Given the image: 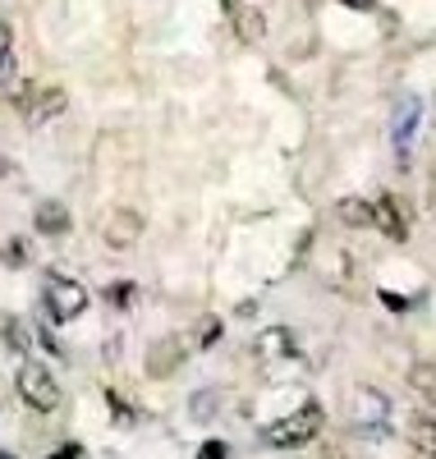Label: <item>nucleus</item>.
<instances>
[{
    "label": "nucleus",
    "mask_w": 436,
    "mask_h": 459,
    "mask_svg": "<svg viewBox=\"0 0 436 459\" xmlns=\"http://www.w3.org/2000/svg\"><path fill=\"white\" fill-rule=\"evenodd\" d=\"M317 432H322V404H303V409H294V413H285L281 423H271L266 432H262V441L266 446H275V450H299V446H308Z\"/></svg>",
    "instance_id": "obj_1"
},
{
    "label": "nucleus",
    "mask_w": 436,
    "mask_h": 459,
    "mask_svg": "<svg viewBox=\"0 0 436 459\" xmlns=\"http://www.w3.org/2000/svg\"><path fill=\"white\" fill-rule=\"evenodd\" d=\"M14 391H19V400H23L28 409H37V413L60 409V381L51 377V368L32 363V359L19 363V372H14Z\"/></svg>",
    "instance_id": "obj_2"
},
{
    "label": "nucleus",
    "mask_w": 436,
    "mask_h": 459,
    "mask_svg": "<svg viewBox=\"0 0 436 459\" xmlns=\"http://www.w3.org/2000/svg\"><path fill=\"white\" fill-rule=\"evenodd\" d=\"M42 308H47V322H74L88 313V290L60 272H51L42 285Z\"/></svg>",
    "instance_id": "obj_3"
},
{
    "label": "nucleus",
    "mask_w": 436,
    "mask_h": 459,
    "mask_svg": "<svg viewBox=\"0 0 436 459\" xmlns=\"http://www.w3.org/2000/svg\"><path fill=\"white\" fill-rule=\"evenodd\" d=\"M14 106L23 110V120H28V125H47V120H56V115H65L69 92H65V88H37V83H23V88L14 92Z\"/></svg>",
    "instance_id": "obj_4"
},
{
    "label": "nucleus",
    "mask_w": 436,
    "mask_h": 459,
    "mask_svg": "<svg viewBox=\"0 0 436 459\" xmlns=\"http://www.w3.org/2000/svg\"><path fill=\"white\" fill-rule=\"evenodd\" d=\"M368 212H372V225L381 230V235H386L390 244H405V239H409V221H405V203L395 198V194H381L377 203H368Z\"/></svg>",
    "instance_id": "obj_5"
},
{
    "label": "nucleus",
    "mask_w": 436,
    "mask_h": 459,
    "mask_svg": "<svg viewBox=\"0 0 436 459\" xmlns=\"http://www.w3.org/2000/svg\"><path fill=\"white\" fill-rule=\"evenodd\" d=\"M138 235H143V216H138V212H129V207L110 212V216H106V225H101V239H106V248H115V253L134 248V244H138Z\"/></svg>",
    "instance_id": "obj_6"
},
{
    "label": "nucleus",
    "mask_w": 436,
    "mask_h": 459,
    "mask_svg": "<svg viewBox=\"0 0 436 459\" xmlns=\"http://www.w3.org/2000/svg\"><path fill=\"white\" fill-rule=\"evenodd\" d=\"M414 129H418V101H400L395 106V129H390V143L400 152V166L409 170V143H414Z\"/></svg>",
    "instance_id": "obj_7"
},
{
    "label": "nucleus",
    "mask_w": 436,
    "mask_h": 459,
    "mask_svg": "<svg viewBox=\"0 0 436 459\" xmlns=\"http://www.w3.org/2000/svg\"><path fill=\"white\" fill-rule=\"evenodd\" d=\"M184 340L179 335H166V340H156L152 344V354H147V377H170L179 363H184Z\"/></svg>",
    "instance_id": "obj_8"
},
{
    "label": "nucleus",
    "mask_w": 436,
    "mask_h": 459,
    "mask_svg": "<svg viewBox=\"0 0 436 459\" xmlns=\"http://www.w3.org/2000/svg\"><path fill=\"white\" fill-rule=\"evenodd\" d=\"M32 225H37V235H47V239H60V235H69V207L65 203H37V212H32Z\"/></svg>",
    "instance_id": "obj_9"
},
{
    "label": "nucleus",
    "mask_w": 436,
    "mask_h": 459,
    "mask_svg": "<svg viewBox=\"0 0 436 459\" xmlns=\"http://www.w3.org/2000/svg\"><path fill=\"white\" fill-rule=\"evenodd\" d=\"M230 19H234V32H240V42H244V47H257V42H262L266 19H262V10H257V5H240Z\"/></svg>",
    "instance_id": "obj_10"
},
{
    "label": "nucleus",
    "mask_w": 436,
    "mask_h": 459,
    "mask_svg": "<svg viewBox=\"0 0 436 459\" xmlns=\"http://www.w3.org/2000/svg\"><path fill=\"white\" fill-rule=\"evenodd\" d=\"M257 344H262L271 359H294V354H299V340H294V331H285V326H266Z\"/></svg>",
    "instance_id": "obj_11"
},
{
    "label": "nucleus",
    "mask_w": 436,
    "mask_h": 459,
    "mask_svg": "<svg viewBox=\"0 0 436 459\" xmlns=\"http://www.w3.org/2000/svg\"><path fill=\"white\" fill-rule=\"evenodd\" d=\"M386 409H390L386 395H377V391H368V386H363V391H353V413H359V423H363V428L381 423Z\"/></svg>",
    "instance_id": "obj_12"
},
{
    "label": "nucleus",
    "mask_w": 436,
    "mask_h": 459,
    "mask_svg": "<svg viewBox=\"0 0 436 459\" xmlns=\"http://www.w3.org/2000/svg\"><path fill=\"white\" fill-rule=\"evenodd\" d=\"M409 441H414V450L436 459V418H414V423H409Z\"/></svg>",
    "instance_id": "obj_13"
},
{
    "label": "nucleus",
    "mask_w": 436,
    "mask_h": 459,
    "mask_svg": "<svg viewBox=\"0 0 436 459\" xmlns=\"http://www.w3.org/2000/svg\"><path fill=\"white\" fill-rule=\"evenodd\" d=\"M336 216H340L344 225H372V212H368L363 198H340V203H336Z\"/></svg>",
    "instance_id": "obj_14"
},
{
    "label": "nucleus",
    "mask_w": 436,
    "mask_h": 459,
    "mask_svg": "<svg viewBox=\"0 0 436 459\" xmlns=\"http://www.w3.org/2000/svg\"><path fill=\"white\" fill-rule=\"evenodd\" d=\"M0 335H5V344H10L14 354H28V344H32V335H28V326H23V322L5 317V322H0Z\"/></svg>",
    "instance_id": "obj_15"
},
{
    "label": "nucleus",
    "mask_w": 436,
    "mask_h": 459,
    "mask_svg": "<svg viewBox=\"0 0 436 459\" xmlns=\"http://www.w3.org/2000/svg\"><path fill=\"white\" fill-rule=\"evenodd\" d=\"M409 381H414L427 400H436V368H432V363H418V368L409 372Z\"/></svg>",
    "instance_id": "obj_16"
},
{
    "label": "nucleus",
    "mask_w": 436,
    "mask_h": 459,
    "mask_svg": "<svg viewBox=\"0 0 436 459\" xmlns=\"http://www.w3.org/2000/svg\"><path fill=\"white\" fill-rule=\"evenodd\" d=\"M134 294H138V290H134L129 281H120V285H106V290H101V299L110 303V308H129Z\"/></svg>",
    "instance_id": "obj_17"
},
{
    "label": "nucleus",
    "mask_w": 436,
    "mask_h": 459,
    "mask_svg": "<svg viewBox=\"0 0 436 459\" xmlns=\"http://www.w3.org/2000/svg\"><path fill=\"white\" fill-rule=\"evenodd\" d=\"M106 404H110V413H115V423H120V428H134V409H129L120 395H115V391H106Z\"/></svg>",
    "instance_id": "obj_18"
},
{
    "label": "nucleus",
    "mask_w": 436,
    "mask_h": 459,
    "mask_svg": "<svg viewBox=\"0 0 436 459\" xmlns=\"http://www.w3.org/2000/svg\"><path fill=\"white\" fill-rule=\"evenodd\" d=\"M197 459H230V446L225 441H203V446H197Z\"/></svg>",
    "instance_id": "obj_19"
},
{
    "label": "nucleus",
    "mask_w": 436,
    "mask_h": 459,
    "mask_svg": "<svg viewBox=\"0 0 436 459\" xmlns=\"http://www.w3.org/2000/svg\"><path fill=\"white\" fill-rule=\"evenodd\" d=\"M37 340H42V350H47V354H56V359H65V344H60L56 335H51V326H37Z\"/></svg>",
    "instance_id": "obj_20"
},
{
    "label": "nucleus",
    "mask_w": 436,
    "mask_h": 459,
    "mask_svg": "<svg viewBox=\"0 0 436 459\" xmlns=\"http://www.w3.org/2000/svg\"><path fill=\"white\" fill-rule=\"evenodd\" d=\"M51 459H88V450L78 446V441H65V446H56V450H51Z\"/></svg>",
    "instance_id": "obj_21"
},
{
    "label": "nucleus",
    "mask_w": 436,
    "mask_h": 459,
    "mask_svg": "<svg viewBox=\"0 0 436 459\" xmlns=\"http://www.w3.org/2000/svg\"><path fill=\"white\" fill-rule=\"evenodd\" d=\"M381 303L390 313H409V299H400V294H390V290H381Z\"/></svg>",
    "instance_id": "obj_22"
},
{
    "label": "nucleus",
    "mask_w": 436,
    "mask_h": 459,
    "mask_svg": "<svg viewBox=\"0 0 436 459\" xmlns=\"http://www.w3.org/2000/svg\"><path fill=\"white\" fill-rule=\"evenodd\" d=\"M5 262H10V266H19V262H28V248H23V244L14 239V244L5 248Z\"/></svg>",
    "instance_id": "obj_23"
},
{
    "label": "nucleus",
    "mask_w": 436,
    "mask_h": 459,
    "mask_svg": "<svg viewBox=\"0 0 436 459\" xmlns=\"http://www.w3.org/2000/svg\"><path fill=\"white\" fill-rule=\"evenodd\" d=\"M216 340H221V322H207V326H203V350H212Z\"/></svg>",
    "instance_id": "obj_24"
},
{
    "label": "nucleus",
    "mask_w": 436,
    "mask_h": 459,
    "mask_svg": "<svg viewBox=\"0 0 436 459\" xmlns=\"http://www.w3.org/2000/svg\"><path fill=\"white\" fill-rule=\"evenodd\" d=\"M10 47H14V32H10L5 19H0V56H10Z\"/></svg>",
    "instance_id": "obj_25"
},
{
    "label": "nucleus",
    "mask_w": 436,
    "mask_h": 459,
    "mask_svg": "<svg viewBox=\"0 0 436 459\" xmlns=\"http://www.w3.org/2000/svg\"><path fill=\"white\" fill-rule=\"evenodd\" d=\"M10 74H14V56H0V83H5Z\"/></svg>",
    "instance_id": "obj_26"
},
{
    "label": "nucleus",
    "mask_w": 436,
    "mask_h": 459,
    "mask_svg": "<svg viewBox=\"0 0 436 459\" xmlns=\"http://www.w3.org/2000/svg\"><path fill=\"white\" fill-rule=\"evenodd\" d=\"M340 5H353V10H372L377 0H340Z\"/></svg>",
    "instance_id": "obj_27"
},
{
    "label": "nucleus",
    "mask_w": 436,
    "mask_h": 459,
    "mask_svg": "<svg viewBox=\"0 0 436 459\" xmlns=\"http://www.w3.org/2000/svg\"><path fill=\"white\" fill-rule=\"evenodd\" d=\"M221 5H225V14H234V10H240V5H244V0H221Z\"/></svg>",
    "instance_id": "obj_28"
},
{
    "label": "nucleus",
    "mask_w": 436,
    "mask_h": 459,
    "mask_svg": "<svg viewBox=\"0 0 436 459\" xmlns=\"http://www.w3.org/2000/svg\"><path fill=\"white\" fill-rule=\"evenodd\" d=\"M0 459H14V455H10V450H0Z\"/></svg>",
    "instance_id": "obj_29"
}]
</instances>
